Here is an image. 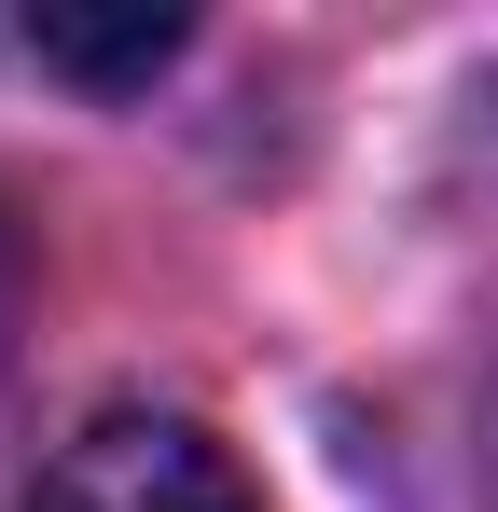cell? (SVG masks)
Here are the masks:
<instances>
[{
    "mask_svg": "<svg viewBox=\"0 0 498 512\" xmlns=\"http://www.w3.org/2000/svg\"><path fill=\"white\" fill-rule=\"evenodd\" d=\"M180 42H194L180 14H111V28H97V14H28V56H42V70H70V84H111V97L153 84Z\"/></svg>",
    "mask_w": 498,
    "mask_h": 512,
    "instance_id": "2",
    "label": "cell"
},
{
    "mask_svg": "<svg viewBox=\"0 0 498 512\" xmlns=\"http://www.w3.org/2000/svg\"><path fill=\"white\" fill-rule=\"evenodd\" d=\"M28 512H263V499H249V471H236L222 429L125 402V416H83L70 443L42 457Z\"/></svg>",
    "mask_w": 498,
    "mask_h": 512,
    "instance_id": "1",
    "label": "cell"
},
{
    "mask_svg": "<svg viewBox=\"0 0 498 512\" xmlns=\"http://www.w3.org/2000/svg\"><path fill=\"white\" fill-rule=\"evenodd\" d=\"M14 305H28V263H14V236H0V360H14Z\"/></svg>",
    "mask_w": 498,
    "mask_h": 512,
    "instance_id": "3",
    "label": "cell"
}]
</instances>
